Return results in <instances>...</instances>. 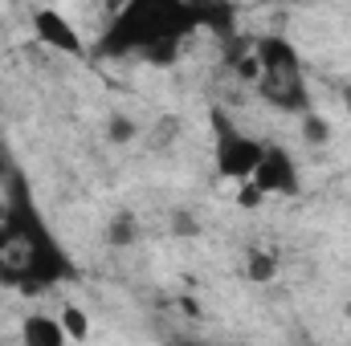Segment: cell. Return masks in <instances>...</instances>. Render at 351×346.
<instances>
[{
    "mask_svg": "<svg viewBox=\"0 0 351 346\" xmlns=\"http://www.w3.org/2000/svg\"><path fill=\"white\" fill-rule=\"evenodd\" d=\"M254 62H258V94L269 106L290 110V114H311L306 102V78H302V57L286 37H262L254 45Z\"/></svg>",
    "mask_w": 351,
    "mask_h": 346,
    "instance_id": "3",
    "label": "cell"
},
{
    "mask_svg": "<svg viewBox=\"0 0 351 346\" xmlns=\"http://www.w3.org/2000/svg\"><path fill=\"white\" fill-rule=\"evenodd\" d=\"M184 346H200V343H184Z\"/></svg>",
    "mask_w": 351,
    "mask_h": 346,
    "instance_id": "13",
    "label": "cell"
},
{
    "mask_svg": "<svg viewBox=\"0 0 351 346\" xmlns=\"http://www.w3.org/2000/svg\"><path fill=\"white\" fill-rule=\"evenodd\" d=\"M21 338H25V346H66V330H62V322H58V318L33 314V318H25Z\"/></svg>",
    "mask_w": 351,
    "mask_h": 346,
    "instance_id": "7",
    "label": "cell"
},
{
    "mask_svg": "<svg viewBox=\"0 0 351 346\" xmlns=\"http://www.w3.org/2000/svg\"><path fill=\"white\" fill-rule=\"evenodd\" d=\"M302 135L311 139V143H327V135H331V127L319 118V114H306V122H302Z\"/></svg>",
    "mask_w": 351,
    "mask_h": 346,
    "instance_id": "10",
    "label": "cell"
},
{
    "mask_svg": "<svg viewBox=\"0 0 351 346\" xmlns=\"http://www.w3.org/2000/svg\"><path fill=\"white\" fill-rule=\"evenodd\" d=\"M213 127H217V131H213V159H217L221 175H229V179H254L258 163H262L265 143L241 135L221 110L213 114Z\"/></svg>",
    "mask_w": 351,
    "mask_h": 346,
    "instance_id": "4",
    "label": "cell"
},
{
    "mask_svg": "<svg viewBox=\"0 0 351 346\" xmlns=\"http://www.w3.org/2000/svg\"><path fill=\"white\" fill-rule=\"evenodd\" d=\"M343 102H348V110H351V90H348V98H343Z\"/></svg>",
    "mask_w": 351,
    "mask_h": 346,
    "instance_id": "12",
    "label": "cell"
},
{
    "mask_svg": "<svg viewBox=\"0 0 351 346\" xmlns=\"http://www.w3.org/2000/svg\"><path fill=\"white\" fill-rule=\"evenodd\" d=\"M62 330H66V338H86V330H90V322H86V314L82 310H66L62 314Z\"/></svg>",
    "mask_w": 351,
    "mask_h": 346,
    "instance_id": "8",
    "label": "cell"
},
{
    "mask_svg": "<svg viewBox=\"0 0 351 346\" xmlns=\"http://www.w3.org/2000/svg\"><path fill=\"white\" fill-rule=\"evenodd\" d=\"M33 29H37V37H41L45 45H53L58 53H70V57H82V53H86V45H82V37L74 33V25H70L62 12H53V8H37V12H33Z\"/></svg>",
    "mask_w": 351,
    "mask_h": 346,
    "instance_id": "6",
    "label": "cell"
},
{
    "mask_svg": "<svg viewBox=\"0 0 351 346\" xmlns=\"http://www.w3.org/2000/svg\"><path fill=\"white\" fill-rule=\"evenodd\" d=\"M200 29V4L184 0H135L119 8L110 29L98 41V53H143L156 66H168L180 41Z\"/></svg>",
    "mask_w": 351,
    "mask_h": 346,
    "instance_id": "1",
    "label": "cell"
},
{
    "mask_svg": "<svg viewBox=\"0 0 351 346\" xmlns=\"http://www.w3.org/2000/svg\"><path fill=\"white\" fill-rule=\"evenodd\" d=\"M110 135H114V139H119V143H127V139H131V135H135V127H131V122H127V118H114V122H110Z\"/></svg>",
    "mask_w": 351,
    "mask_h": 346,
    "instance_id": "11",
    "label": "cell"
},
{
    "mask_svg": "<svg viewBox=\"0 0 351 346\" xmlns=\"http://www.w3.org/2000/svg\"><path fill=\"white\" fill-rule=\"evenodd\" d=\"M70 273H74L70 261L58 249V241L45 232L33 204L25 196H16L0 220V281L16 285L25 293H37Z\"/></svg>",
    "mask_w": 351,
    "mask_h": 346,
    "instance_id": "2",
    "label": "cell"
},
{
    "mask_svg": "<svg viewBox=\"0 0 351 346\" xmlns=\"http://www.w3.org/2000/svg\"><path fill=\"white\" fill-rule=\"evenodd\" d=\"M274 257L269 253H250V265H245V273L254 277V281H265V277H274Z\"/></svg>",
    "mask_w": 351,
    "mask_h": 346,
    "instance_id": "9",
    "label": "cell"
},
{
    "mask_svg": "<svg viewBox=\"0 0 351 346\" xmlns=\"http://www.w3.org/2000/svg\"><path fill=\"white\" fill-rule=\"evenodd\" d=\"M254 187H258L262 196H294V191H298V163L290 159L286 147L265 143L262 163H258V172H254Z\"/></svg>",
    "mask_w": 351,
    "mask_h": 346,
    "instance_id": "5",
    "label": "cell"
}]
</instances>
